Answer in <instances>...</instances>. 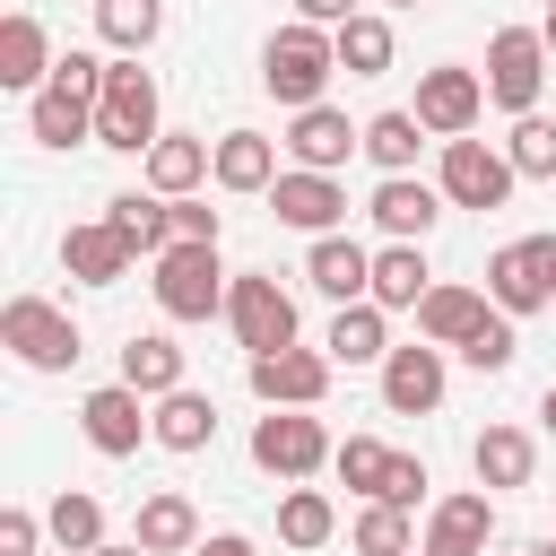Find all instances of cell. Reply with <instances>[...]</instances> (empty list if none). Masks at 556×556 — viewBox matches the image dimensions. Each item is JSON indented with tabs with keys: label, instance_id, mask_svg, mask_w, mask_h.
Returning a JSON list of instances; mask_svg holds the SVG:
<instances>
[{
	"label": "cell",
	"instance_id": "1",
	"mask_svg": "<svg viewBox=\"0 0 556 556\" xmlns=\"http://www.w3.org/2000/svg\"><path fill=\"white\" fill-rule=\"evenodd\" d=\"M330 70H339V35L330 26H313V17H295V26H278L269 43H261V87L278 96V104H321V87H330Z\"/></svg>",
	"mask_w": 556,
	"mask_h": 556
},
{
	"label": "cell",
	"instance_id": "2",
	"mask_svg": "<svg viewBox=\"0 0 556 556\" xmlns=\"http://www.w3.org/2000/svg\"><path fill=\"white\" fill-rule=\"evenodd\" d=\"M96 139L122 148V156H148L165 130H156V78L139 70V52H122L104 70V96H96Z\"/></svg>",
	"mask_w": 556,
	"mask_h": 556
},
{
	"label": "cell",
	"instance_id": "3",
	"mask_svg": "<svg viewBox=\"0 0 556 556\" xmlns=\"http://www.w3.org/2000/svg\"><path fill=\"white\" fill-rule=\"evenodd\" d=\"M156 304H165V321H208V313H226V269H217V243H165L156 252Z\"/></svg>",
	"mask_w": 556,
	"mask_h": 556
},
{
	"label": "cell",
	"instance_id": "4",
	"mask_svg": "<svg viewBox=\"0 0 556 556\" xmlns=\"http://www.w3.org/2000/svg\"><path fill=\"white\" fill-rule=\"evenodd\" d=\"M0 348L17 365H35V374H70L78 365V321L61 304H43V295H9L0 304Z\"/></svg>",
	"mask_w": 556,
	"mask_h": 556
},
{
	"label": "cell",
	"instance_id": "5",
	"mask_svg": "<svg viewBox=\"0 0 556 556\" xmlns=\"http://www.w3.org/2000/svg\"><path fill=\"white\" fill-rule=\"evenodd\" d=\"M539 87H547V35L539 26H495V43H486V104H504L521 122V113H539Z\"/></svg>",
	"mask_w": 556,
	"mask_h": 556
},
{
	"label": "cell",
	"instance_id": "6",
	"mask_svg": "<svg viewBox=\"0 0 556 556\" xmlns=\"http://www.w3.org/2000/svg\"><path fill=\"white\" fill-rule=\"evenodd\" d=\"M226 321H235V339H243L252 356L295 348V295H287L269 269H243V278L226 287Z\"/></svg>",
	"mask_w": 556,
	"mask_h": 556
},
{
	"label": "cell",
	"instance_id": "7",
	"mask_svg": "<svg viewBox=\"0 0 556 556\" xmlns=\"http://www.w3.org/2000/svg\"><path fill=\"white\" fill-rule=\"evenodd\" d=\"M330 452H339V443H330V426H321L313 408H269V417L252 426V460H261L269 478H313Z\"/></svg>",
	"mask_w": 556,
	"mask_h": 556
},
{
	"label": "cell",
	"instance_id": "8",
	"mask_svg": "<svg viewBox=\"0 0 556 556\" xmlns=\"http://www.w3.org/2000/svg\"><path fill=\"white\" fill-rule=\"evenodd\" d=\"M434 182H443L452 208H504L521 174H513V156L486 148V139H443V174H434Z\"/></svg>",
	"mask_w": 556,
	"mask_h": 556
},
{
	"label": "cell",
	"instance_id": "9",
	"mask_svg": "<svg viewBox=\"0 0 556 556\" xmlns=\"http://www.w3.org/2000/svg\"><path fill=\"white\" fill-rule=\"evenodd\" d=\"M434 139H469V122L486 113V70H460V61H443V70H426L417 78V104H408Z\"/></svg>",
	"mask_w": 556,
	"mask_h": 556
},
{
	"label": "cell",
	"instance_id": "10",
	"mask_svg": "<svg viewBox=\"0 0 556 556\" xmlns=\"http://www.w3.org/2000/svg\"><path fill=\"white\" fill-rule=\"evenodd\" d=\"M321 391H330V348H269V356H252V400L313 408Z\"/></svg>",
	"mask_w": 556,
	"mask_h": 556
},
{
	"label": "cell",
	"instance_id": "11",
	"mask_svg": "<svg viewBox=\"0 0 556 556\" xmlns=\"http://www.w3.org/2000/svg\"><path fill=\"white\" fill-rule=\"evenodd\" d=\"M139 400L148 391H130V382H104V391L78 400V426L104 460H122V452H139V434H156V408H139Z\"/></svg>",
	"mask_w": 556,
	"mask_h": 556
},
{
	"label": "cell",
	"instance_id": "12",
	"mask_svg": "<svg viewBox=\"0 0 556 556\" xmlns=\"http://www.w3.org/2000/svg\"><path fill=\"white\" fill-rule=\"evenodd\" d=\"M486 295L521 321V313H539V304H556V278H547V235H530V243H504L495 261H486Z\"/></svg>",
	"mask_w": 556,
	"mask_h": 556
},
{
	"label": "cell",
	"instance_id": "13",
	"mask_svg": "<svg viewBox=\"0 0 556 556\" xmlns=\"http://www.w3.org/2000/svg\"><path fill=\"white\" fill-rule=\"evenodd\" d=\"M356 148H365V130H356L339 104H304V113L287 122V156H295V165H313V174H339Z\"/></svg>",
	"mask_w": 556,
	"mask_h": 556
},
{
	"label": "cell",
	"instance_id": "14",
	"mask_svg": "<svg viewBox=\"0 0 556 556\" xmlns=\"http://www.w3.org/2000/svg\"><path fill=\"white\" fill-rule=\"evenodd\" d=\"M269 208H278V226H295V235H330V226L348 217V191H339L330 174L295 165V174H278V182H269Z\"/></svg>",
	"mask_w": 556,
	"mask_h": 556
},
{
	"label": "cell",
	"instance_id": "15",
	"mask_svg": "<svg viewBox=\"0 0 556 556\" xmlns=\"http://www.w3.org/2000/svg\"><path fill=\"white\" fill-rule=\"evenodd\" d=\"M365 208H374V226H382L391 243H426V235H434V217H443V182H408V174H382Z\"/></svg>",
	"mask_w": 556,
	"mask_h": 556
},
{
	"label": "cell",
	"instance_id": "16",
	"mask_svg": "<svg viewBox=\"0 0 556 556\" xmlns=\"http://www.w3.org/2000/svg\"><path fill=\"white\" fill-rule=\"evenodd\" d=\"M382 408H391V417H426V408H443V348H434V339L382 356Z\"/></svg>",
	"mask_w": 556,
	"mask_h": 556
},
{
	"label": "cell",
	"instance_id": "17",
	"mask_svg": "<svg viewBox=\"0 0 556 556\" xmlns=\"http://www.w3.org/2000/svg\"><path fill=\"white\" fill-rule=\"evenodd\" d=\"M130 261H139V252L113 235V217H96V226H70V235H61V269H70L78 287H122V278H130Z\"/></svg>",
	"mask_w": 556,
	"mask_h": 556
},
{
	"label": "cell",
	"instance_id": "18",
	"mask_svg": "<svg viewBox=\"0 0 556 556\" xmlns=\"http://www.w3.org/2000/svg\"><path fill=\"white\" fill-rule=\"evenodd\" d=\"M486 539H495V504L486 495H443L426 513V547L417 556H486Z\"/></svg>",
	"mask_w": 556,
	"mask_h": 556
},
{
	"label": "cell",
	"instance_id": "19",
	"mask_svg": "<svg viewBox=\"0 0 556 556\" xmlns=\"http://www.w3.org/2000/svg\"><path fill=\"white\" fill-rule=\"evenodd\" d=\"M304 278H313L330 304H356V295H374V252H365V243H348V235H313Z\"/></svg>",
	"mask_w": 556,
	"mask_h": 556
},
{
	"label": "cell",
	"instance_id": "20",
	"mask_svg": "<svg viewBox=\"0 0 556 556\" xmlns=\"http://www.w3.org/2000/svg\"><path fill=\"white\" fill-rule=\"evenodd\" d=\"M208 165H217V148H208V139L165 130V139L148 148V191H156V200H182V191H200V182H208Z\"/></svg>",
	"mask_w": 556,
	"mask_h": 556
},
{
	"label": "cell",
	"instance_id": "21",
	"mask_svg": "<svg viewBox=\"0 0 556 556\" xmlns=\"http://www.w3.org/2000/svg\"><path fill=\"white\" fill-rule=\"evenodd\" d=\"M208 182H217V191H269V182H278V139H261V130H226Z\"/></svg>",
	"mask_w": 556,
	"mask_h": 556
},
{
	"label": "cell",
	"instance_id": "22",
	"mask_svg": "<svg viewBox=\"0 0 556 556\" xmlns=\"http://www.w3.org/2000/svg\"><path fill=\"white\" fill-rule=\"evenodd\" d=\"M486 313H495V295H478V287H426V295H417V330H426L434 348H460Z\"/></svg>",
	"mask_w": 556,
	"mask_h": 556
},
{
	"label": "cell",
	"instance_id": "23",
	"mask_svg": "<svg viewBox=\"0 0 556 556\" xmlns=\"http://www.w3.org/2000/svg\"><path fill=\"white\" fill-rule=\"evenodd\" d=\"M26 130H35L43 148H78V139H96V104H87V96H70V87H35Z\"/></svg>",
	"mask_w": 556,
	"mask_h": 556
},
{
	"label": "cell",
	"instance_id": "24",
	"mask_svg": "<svg viewBox=\"0 0 556 556\" xmlns=\"http://www.w3.org/2000/svg\"><path fill=\"white\" fill-rule=\"evenodd\" d=\"M330 365H374V356H391V339H382V304L374 295H356V304H339L330 313Z\"/></svg>",
	"mask_w": 556,
	"mask_h": 556
},
{
	"label": "cell",
	"instance_id": "25",
	"mask_svg": "<svg viewBox=\"0 0 556 556\" xmlns=\"http://www.w3.org/2000/svg\"><path fill=\"white\" fill-rule=\"evenodd\" d=\"M122 382H130V391H148V400L182 391V348H174L165 330H130V348H122Z\"/></svg>",
	"mask_w": 556,
	"mask_h": 556
},
{
	"label": "cell",
	"instance_id": "26",
	"mask_svg": "<svg viewBox=\"0 0 556 556\" xmlns=\"http://www.w3.org/2000/svg\"><path fill=\"white\" fill-rule=\"evenodd\" d=\"M156 443H165V452H208V443H217V408H208V391H191V382L165 391V400H156Z\"/></svg>",
	"mask_w": 556,
	"mask_h": 556
},
{
	"label": "cell",
	"instance_id": "27",
	"mask_svg": "<svg viewBox=\"0 0 556 556\" xmlns=\"http://www.w3.org/2000/svg\"><path fill=\"white\" fill-rule=\"evenodd\" d=\"M469 460H478V486H530V469H539V443H530L521 426H486V434L469 443Z\"/></svg>",
	"mask_w": 556,
	"mask_h": 556
},
{
	"label": "cell",
	"instance_id": "28",
	"mask_svg": "<svg viewBox=\"0 0 556 556\" xmlns=\"http://www.w3.org/2000/svg\"><path fill=\"white\" fill-rule=\"evenodd\" d=\"M139 547H148V556H191V547H200V513H191V495H174V486L148 495V504H139Z\"/></svg>",
	"mask_w": 556,
	"mask_h": 556
},
{
	"label": "cell",
	"instance_id": "29",
	"mask_svg": "<svg viewBox=\"0 0 556 556\" xmlns=\"http://www.w3.org/2000/svg\"><path fill=\"white\" fill-rule=\"evenodd\" d=\"M52 78V43H43V26L17 9V17H0V87H43Z\"/></svg>",
	"mask_w": 556,
	"mask_h": 556
},
{
	"label": "cell",
	"instance_id": "30",
	"mask_svg": "<svg viewBox=\"0 0 556 556\" xmlns=\"http://www.w3.org/2000/svg\"><path fill=\"white\" fill-rule=\"evenodd\" d=\"M104 217H113V235L130 243V252H165L174 243V200H139V191H122V200H104Z\"/></svg>",
	"mask_w": 556,
	"mask_h": 556
},
{
	"label": "cell",
	"instance_id": "31",
	"mask_svg": "<svg viewBox=\"0 0 556 556\" xmlns=\"http://www.w3.org/2000/svg\"><path fill=\"white\" fill-rule=\"evenodd\" d=\"M426 287H434V278H426V252H417V243L374 252V304H382V313H417Z\"/></svg>",
	"mask_w": 556,
	"mask_h": 556
},
{
	"label": "cell",
	"instance_id": "32",
	"mask_svg": "<svg viewBox=\"0 0 556 556\" xmlns=\"http://www.w3.org/2000/svg\"><path fill=\"white\" fill-rule=\"evenodd\" d=\"M156 26H165V0H96V35L113 52H148Z\"/></svg>",
	"mask_w": 556,
	"mask_h": 556
},
{
	"label": "cell",
	"instance_id": "33",
	"mask_svg": "<svg viewBox=\"0 0 556 556\" xmlns=\"http://www.w3.org/2000/svg\"><path fill=\"white\" fill-rule=\"evenodd\" d=\"M330 35H339V70H348V78H382V70H391V26H382V17L356 9V17L330 26Z\"/></svg>",
	"mask_w": 556,
	"mask_h": 556
},
{
	"label": "cell",
	"instance_id": "34",
	"mask_svg": "<svg viewBox=\"0 0 556 556\" xmlns=\"http://www.w3.org/2000/svg\"><path fill=\"white\" fill-rule=\"evenodd\" d=\"M330 530H339V513H330L321 486H287V495H278V539H287V547H321Z\"/></svg>",
	"mask_w": 556,
	"mask_h": 556
},
{
	"label": "cell",
	"instance_id": "35",
	"mask_svg": "<svg viewBox=\"0 0 556 556\" xmlns=\"http://www.w3.org/2000/svg\"><path fill=\"white\" fill-rule=\"evenodd\" d=\"M417 139H426L417 113H374V122H365V156H374L382 174H408V165H417Z\"/></svg>",
	"mask_w": 556,
	"mask_h": 556
},
{
	"label": "cell",
	"instance_id": "36",
	"mask_svg": "<svg viewBox=\"0 0 556 556\" xmlns=\"http://www.w3.org/2000/svg\"><path fill=\"white\" fill-rule=\"evenodd\" d=\"M408 547H417L408 504H382V495H374V504L356 513V556H408Z\"/></svg>",
	"mask_w": 556,
	"mask_h": 556
},
{
	"label": "cell",
	"instance_id": "37",
	"mask_svg": "<svg viewBox=\"0 0 556 556\" xmlns=\"http://www.w3.org/2000/svg\"><path fill=\"white\" fill-rule=\"evenodd\" d=\"M504 156H513V174L556 182V122H547V113H521V122H513V139H504Z\"/></svg>",
	"mask_w": 556,
	"mask_h": 556
},
{
	"label": "cell",
	"instance_id": "38",
	"mask_svg": "<svg viewBox=\"0 0 556 556\" xmlns=\"http://www.w3.org/2000/svg\"><path fill=\"white\" fill-rule=\"evenodd\" d=\"M330 469H339L356 495H382V478H391V443H374V434H348V443L330 452Z\"/></svg>",
	"mask_w": 556,
	"mask_h": 556
},
{
	"label": "cell",
	"instance_id": "39",
	"mask_svg": "<svg viewBox=\"0 0 556 556\" xmlns=\"http://www.w3.org/2000/svg\"><path fill=\"white\" fill-rule=\"evenodd\" d=\"M52 539H61V547H78V556H87V547H104V504L61 486V495H52Z\"/></svg>",
	"mask_w": 556,
	"mask_h": 556
},
{
	"label": "cell",
	"instance_id": "40",
	"mask_svg": "<svg viewBox=\"0 0 556 556\" xmlns=\"http://www.w3.org/2000/svg\"><path fill=\"white\" fill-rule=\"evenodd\" d=\"M513 356H521V348H513V313L495 304V313H486V321H478V330L460 339V365H478V374H504Z\"/></svg>",
	"mask_w": 556,
	"mask_h": 556
},
{
	"label": "cell",
	"instance_id": "41",
	"mask_svg": "<svg viewBox=\"0 0 556 556\" xmlns=\"http://www.w3.org/2000/svg\"><path fill=\"white\" fill-rule=\"evenodd\" d=\"M174 243H217V208L182 191V200H174Z\"/></svg>",
	"mask_w": 556,
	"mask_h": 556
},
{
	"label": "cell",
	"instance_id": "42",
	"mask_svg": "<svg viewBox=\"0 0 556 556\" xmlns=\"http://www.w3.org/2000/svg\"><path fill=\"white\" fill-rule=\"evenodd\" d=\"M426 495V460H408V452H391V478H382V504H417ZM374 504V495H365Z\"/></svg>",
	"mask_w": 556,
	"mask_h": 556
},
{
	"label": "cell",
	"instance_id": "43",
	"mask_svg": "<svg viewBox=\"0 0 556 556\" xmlns=\"http://www.w3.org/2000/svg\"><path fill=\"white\" fill-rule=\"evenodd\" d=\"M35 539H43V521H35L26 504H9V513H0V556H43Z\"/></svg>",
	"mask_w": 556,
	"mask_h": 556
},
{
	"label": "cell",
	"instance_id": "44",
	"mask_svg": "<svg viewBox=\"0 0 556 556\" xmlns=\"http://www.w3.org/2000/svg\"><path fill=\"white\" fill-rule=\"evenodd\" d=\"M295 17H313V26H348L356 0H295Z\"/></svg>",
	"mask_w": 556,
	"mask_h": 556
},
{
	"label": "cell",
	"instance_id": "45",
	"mask_svg": "<svg viewBox=\"0 0 556 556\" xmlns=\"http://www.w3.org/2000/svg\"><path fill=\"white\" fill-rule=\"evenodd\" d=\"M191 556H252V539H235V530H217V539H200Z\"/></svg>",
	"mask_w": 556,
	"mask_h": 556
},
{
	"label": "cell",
	"instance_id": "46",
	"mask_svg": "<svg viewBox=\"0 0 556 556\" xmlns=\"http://www.w3.org/2000/svg\"><path fill=\"white\" fill-rule=\"evenodd\" d=\"M87 556H148V547H139V539H130V547H113V539H104V547H87Z\"/></svg>",
	"mask_w": 556,
	"mask_h": 556
},
{
	"label": "cell",
	"instance_id": "47",
	"mask_svg": "<svg viewBox=\"0 0 556 556\" xmlns=\"http://www.w3.org/2000/svg\"><path fill=\"white\" fill-rule=\"evenodd\" d=\"M539 417H547V434H556V382H547V400H539Z\"/></svg>",
	"mask_w": 556,
	"mask_h": 556
},
{
	"label": "cell",
	"instance_id": "48",
	"mask_svg": "<svg viewBox=\"0 0 556 556\" xmlns=\"http://www.w3.org/2000/svg\"><path fill=\"white\" fill-rule=\"evenodd\" d=\"M539 35H547V52H556V9H547V26H539Z\"/></svg>",
	"mask_w": 556,
	"mask_h": 556
},
{
	"label": "cell",
	"instance_id": "49",
	"mask_svg": "<svg viewBox=\"0 0 556 556\" xmlns=\"http://www.w3.org/2000/svg\"><path fill=\"white\" fill-rule=\"evenodd\" d=\"M530 556H556V539H530Z\"/></svg>",
	"mask_w": 556,
	"mask_h": 556
},
{
	"label": "cell",
	"instance_id": "50",
	"mask_svg": "<svg viewBox=\"0 0 556 556\" xmlns=\"http://www.w3.org/2000/svg\"><path fill=\"white\" fill-rule=\"evenodd\" d=\"M547 278H556V235H547Z\"/></svg>",
	"mask_w": 556,
	"mask_h": 556
},
{
	"label": "cell",
	"instance_id": "51",
	"mask_svg": "<svg viewBox=\"0 0 556 556\" xmlns=\"http://www.w3.org/2000/svg\"><path fill=\"white\" fill-rule=\"evenodd\" d=\"M52 556H78V547H52Z\"/></svg>",
	"mask_w": 556,
	"mask_h": 556
},
{
	"label": "cell",
	"instance_id": "52",
	"mask_svg": "<svg viewBox=\"0 0 556 556\" xmlns=\"http://www.w3.org/2000/svg\"><path fill=\"white\" fill-rule=\"evenodd\" d=\"M391 9H417V0H391Z\"/></svg>",
	"mask_w": 556,
	"mask_h": 556
},
{
	"label": "cell",
	"instance_id": "53",
	"mask_svg": "<svg viewBox=\"0 0 556 556\" xmlns=\"http://www.w3.org/2000/svg\"><path fill=\"white\" fill-rule=\"evenodd\" d=\"M547 9H556V0H547Z\"/></svg>",
	"mask_w": 556,
	"mask_h": 556
}]
</instances>
